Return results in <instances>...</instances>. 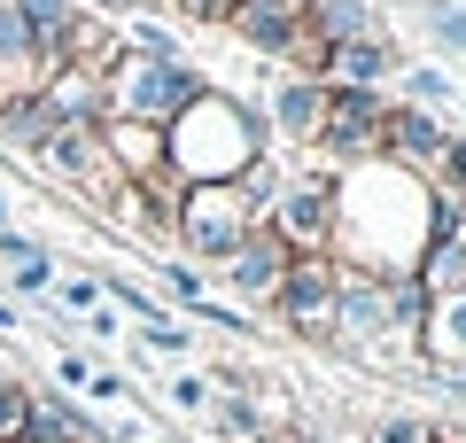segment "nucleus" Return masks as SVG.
Here are the masks:
<instances>
[{
	"label": "nucleus",
	"mask_w": 466,
	"mask_h": 443,
	"mask_svg": "<svg viewBox=\"0 0 466 443\" xmlns=\"http://www.w3.org/2000/svg\"><path fill=\"white\" fill-rule=\"evenodd\" d=\"M435 233V180L366 156V164L334 171V264L366 280H412Z\"/></svg>",
	"instance_id": "1"
},
{
	"label": "nucleus",
	"mask_w": 466,
	"mask_h": 443,
	"mask_svg": "<svg viewBox=\"0 0 466 443\" xmlns=\"http://www.w3.org/2000/svg\"><path fill=\"white\" fill-rule=\"evenodd\" d=\"M272 156V125L249 94H226V86H202L179 117L164 125V164L179 171L187 187H218L241 180V171Z\"/></svg>",
	"instance_id": "2"
},
{
	"label": "nucleus",
	"mask_w": 466,
	"mask_h": 443,
	"mask_svg": "<svg viewBox=\"0 0 466 443\" xmlns=\"http://www.w3.org/2000/svg\"><path fill=\"white\" fill-rule=\"evenodd\" d=\"M420 312L428 295L412 280H366L342 264V295H334V350L342 358H420Z\"/></svg>",
	"instance_id": "3"
},
{
	"label": "nucleus",
	"mask_w": 466,
	"mask_h": 443,
	"mask_svg": "<svg viewBox=\"0 0 466 443\" xmlns=\"http://www.w3.org/2000/svg\"><path fill=\"white\" fill-rule=\"evenodd\" d=\"M101 86H109V117H133V125H171V117H179L210 78H202L187 55H133V47H125V55H116V70H109Z\"/></svg>",
	"instance_id": "4"
},
{
	"label": "nucleus",
	"mask_w": 466,
	"mask_h": 443,
	"mask_svg": "<svg viewBox=\"0 0 466 443\" xmlns=\"http://www.w3.org/2000/svg\"><path fill=\"white\" fill-rule=\"evenodd\" d=\"M257 226V211L241 202V187L233 180H218V187H187L179 195V218H171V242H179V257L187 264H226L233 257V242Z\"/></svg>",
	"instance_id": "5"
},
{
	"label": "nucleus",
	"mask_w": 466,
	"mask_h": 443,
	"mask_svg": "<svg viewBox=\"0 0 466 443\" xmlns=\"http://www.w3.org/2000/svg\"><path fill=\"white\" fill-rule=\"evenodd\" d=\"M334 295H342V264H334L327 249H311V257H288V273H280V288H272L265 312L280 319L288 335L334 350Z\"/></svg>",
	"instance_id": "6"
},
{
	"label": "nucleus",
	"mask_w": 466,
	"mask_h": 443,
	"mask_svg": "<svg viewBox=\"0 0 466 443\" xmlns=\"http://www.w3.org/2000/svg\"><path fill=\"white\" fill-rule=\"evenodd\" d=\"M381 109H389V94L327 86V117H319V132H311V164L350 171V164H366V156H381Z\"/></svg>",
	"instance_id": "7"
},
{
	"label": "nucleus",
	"mask_w": 466,
	"mask_h": 443,
	"mask_svg": "<svg viewBox=\"0 0 466 443\" xmlns=\"http://www.w3.org/2000/svg\"><path fill=\"white\" fill-rule=\"evenodd\" d=\"M265 226L280 233L296 257H311V249H327V257H334V171H327V164L288 171V180H280V202L265 211Z\"/></svg>",
	"instance_id": "8"
},
{
	"label": "nucleus",
	"mask_w": 466,
	"mask_h": 443,
	"mask_svg": "<svg viewBox=\"0 0 466 443\" xmlns=\"http://www.w3.org/2000/svg\"><path fill=\"white\" fill-rule=\"evenodd\" d=\"M288 257H296V249H288L280 233H272L265 218H257V226L241 233V242H233V257L218 264V280H226V288L241 295V304H272V288H280V273H288Z\"/></svg>",
	"instance_id": "9"
},
{
	"label": "nucleus",
	"mask_w": 466,
	"mask_h": 443,
	"mask_svg": "<svg viewBox=\"0 0 466 443\" xmlns=\"http://www.w3.org/2000/svg\"><path fill=\"white\" fill-rule=\"evenodd\" d=\"M443 140L451 125L435 109H412V101H389L381 109V156L404 171H420V180H435V164H443Z\"/></svg>",
	"instance_id": "10"
},
{
	"label": "nucleus",
	"mask_w": 466,
	"mask_h": 443,
	"mask_svg": "<svg viewBox=\"0 0 466 443\" xmlns=\"http://www.w3.org/2000/svg\"><path fill=\"white\" fill-rule=\"evenodd\" d=\"M226 32L241 39L249 55H265V63H280V55H288V39L303 32V0H233Z\"/></svg>",
	"instance_id": "11"
},
{
	"label": "nucleus",
	"mask_w": 466,
	"mask_h": 443,
	"mask_svg": "<svg viewBox=\"0 0 466 443\" xmlns=\"http://www.w3.org/2000/svg\"><path fill=\"white\" fill-rule=\"evenodd\" d=\"M404 63H412V55L397 47V32H381V39H350V47L327 55V86H366V94H389Z\"/></svg>",
	"instance_id": "12"
},
{
	"label": "nucleus",
	"mask_w": 466,
	"mask_h": 443,
	"mask_svg": "<svg viewBox=\"0 0 466 443\" xmlns=\"http://www.w3.org/2000/svg\"><path fill=\"white\" fill-rule=\"evenodd\" d=\"M257 109H265V125L280 132V140H303V148H311L319 117H327V78H296V70H280L272 94L257 101Z\"/></svg>",
	"instance_id": "13"
},
{
	"label": "nucleus",
	"mask_w": 466,
	"mask_h": 443,
	"mask_svg": "<svg viewBox=\"0 0 466 443\" xmlns=\"http://www.w3.org/2000/svg\"><path fill=\"white\" fill-rule=\"evenodd\" d=\"M39 101L55 109V125H109V86L94 78V70H78V63H63V70H47L39 78Z\"/></svg>",
	"instance_id": "14"
},
{
	"label": "nucleus",
	"mask_w": 466,
	"mask_h": 443,
	"mask_svg": "<svg viewBox=\"0 0 466 443\" xmlns=\"http://www.w3.org/2000/svg\"><path fill=\"white\" fill-rule=\"evenodd\" d=\"M47 132H55V109L39 101V86H0V156L32 164L47 148Z\"/></svg>",
	"instance_id": "15"
},
{
	"label": "nucleus",
	"mask_w": 466,
	"mask_h": 443,
	"mask_svg": "<svg viewBox=\"0 0 466 443\" xmlns=\"http://www.w3.org/2000/svg\"><path fill=\"white\" fill-rule=\"evenodd\" d=\"M101 156H109V171L125 187L148 180V171H164V125H133V117H109L101 125Z\"/></svg>",
	"instance_id": "16"
},
{
	"label": "nucleus",
	"mask_w": 466,
	"mask_h": 443,
	"mask_svg": "<svg viewBox=\"0 0 466 443\" xmlns=\"http://www.w3.org/2000/svg\"><path fill=\"white\" fill-rule=\"evenodd\" d=\"M303 24H311L327 47H350V39H381V8L373 0H303Z\"/></svg>",
	"instance_id": "17"
},
{
	"label": "nucleus",
	"mask_w": 466,
	"mask_h": 443,
	"mask_svg": "<svg viewBox=\"0 0 466 443\" xmlns=\"http://www.w3.org/2000/svg\"><path fill=\"white\" fill-rule=\"evenodd\" d=\"M420 358L428 366H466V295H435L420 312Z\"/></svg>",
	"instance_id": "18"
},
{
	"label": "nucleus",
	"mask_w": 466,
	"mask_h": 443,
	"mask_svg": "<svg viewBox=\"0 0 466 443\" xmlns=\"http://www.w3.org/2000/svg\"><path fill=\"white\" fill-rule=\"evenodd\" d=\"M202 420H210L218 443H249V436H265V412H257V397H226V389H218Z\"/></svg>",
	"instance_id": "19"
},
{
	"label": "nucleus",
	"mask_w": 466,
	"mask_h": 443,
	"mask_svg": "<svg viewBox=\"0 0 466 443\" xmlns=\"http://www.w3.org/2000/svg\"><path fill=\"white\" fill-rule=\"evenodd\" d=\"M397 86H404V101H412V109H451V101H459V78H451L443 63H404Z\"/></svg>",
	"instance_id": "20"
},
{
	"label": "nucleus",
	"mask_w": 466,
	"mask_h": 443,
	"mask_svg": "<svg viewBox=\"0 0 466 443\" xmlns=\"http://www.w3.org/2000/svg\"><path fill=\"white\" fill-rule=\"evenodd\" d=\"M358 443H443V420H428V412H381V420H366Z\"/></svg>",
	"instance_id": "21"
},
{
	"label": "nucleus",
	"mask_w": 466,
	"mask_h": 443,
	"mask_svg": "<svg viewBox=\"0 0 466 443\" xmlns=\"http://www.w3.org/2000/svg\"><path fill=\"white\" fill-rule=\"evenodd\" d=\"M94 280H101V304H125L140 327H156V319H164V304H156L148 280H133V273H94Z\"/></svg>",
	"instance_id": "22"
},
{
	"label": "nucleus",
	"mask_w": 466,
	"mask_h": 443,
	"mask_svg": "<svg viewBox=\"0 0 466 443\" xmlns=\"http://www.w3.org/2000/svg\"><path fill=\"white\" fill-rule=\"evenodd\" d=\"M47 304H55L63 319H94V312H101V280H94V273H55Z\"/></svg>",
	"instance_id": "23"
},
{
	"label": "nucleus",
	"mask_w": 466,
	"mask_h": 443,
	"mask_svg": "<svg viewBox=\"0 0 466 443\" xmlns=\"http://www.w3.org/2000/svg\"><path fill=\"white\" fill-rule=\"evenodd\" d=\"M32 436V381L0 374V443H24Z\"/></svg>",
	"instance_id": "24"
},
{
	"label": "nucleus",
	"mask_w": 466,
	"mask_h": 443,
	"mask_svg": "<svg viewBox=\"0 0 466 443\" xmlns=\"http://www.w3.org/2000/svg\"><path fill=\"white\" fill-rule=\"evenodd\" d=\"M420 32H428L443 55H466V8H451V0H428V8H420Z\"/></svg>",
	"instance_id": "25"
},
{
	"label": "nucleus",
	"mask_w": 466,
	"mask_h": 443,
	"mask_svg": "<svg viewBox=\"0 0 466 443\" xmlns=\"http://www.w3.org/2000/svg\"><path fill=\"white\" fill-rule=\"evenodd\" d=\"M280 180H288V171H280V164H272V156H257V164H249V171H241V180H233V187H241V202H249V211H257V218H265V211H272V202H280Z\"/></svg>",
	"instance_id": "26"
},
{
	"label": "nucleus",
	"mask_w": 466,
	"mask_h": 443,
	"mask_svg": "<svg viewBox=\"0 0 466 443\" xmlns=\"http://www.w3.org/2000/svg\"><path fill=\"white\" fill-rule=\"evenodd\" d=\"M156 280H164V295H171V304H202V295H210L202 264H187V257H156Z\"/></svg>",
	"instance_id": "27"
},
{
	"label": "nucleus",
	"mask_w": 466,
	"mask_h": 443,
	"mask_svg": "<svg viewBox=\"0 0 466 443\" xmlns=\"http://www.w3.org/2000/svg\"><path fill=\"white\" fill-rule=\"evenodd\" d=\"M125 47L133 55H179V32L156 24V16H125Z\"/></svg>",
	"instance_id": "28"
},
{
	"label": "nucleus",
	"mask_w": 466,
	"mask_h": 443,
	"mask_svg": "<svg viewBox=\"0 0 466 443\" xmlns=\"http://www.w3.org/2000/svg\"><path fill=\"white\" fill-rule=\"evenodd\" d=\"M187 312H195L202 327H218V335H241V343L257 335V312H233V304H218V295H202V304H187Z\"/></svg>",
	"instance_id": "29"
},
{
	"label": "nucleus",
	"mask_w": 466,
	"mask_h": 443,
	"mask_svg": "<svg viewBox=\"0 0 466 443\" xmlns=\"http://www.w3.org/2000/svg\"><path fill=\"white\" fill-rule=\"evenodd\" d=\"M187 343H195V335H187L179 319H156V327H140V358H187Z\"/></svg>",
	"instance_id": "30"
},
{
	"label": "nucleus",
	"mask_w": 466,
	"mask_h": 443,
	"mask_svg": "<svg viewBox=\"0 0 466 443\" xmlns=\"http://www.w3.org/2000/svg\"><path fill=\"white\" fill-rule=\"evenodd\" d=\"M435 195H459L466 202V132L443 140V164H435Z\"/></svg>",
	"instance_id": "31"
},
{
	"label": "nucleus",
	"mask_w": 466,
	"mask_h": 443,
	"mask_svg": "<svg viewBox=\"0 0 466 443\" xmlns=\"http://www.w3.org/2000/svg\"><path fill=\"white\" fill-rule=\"evenodd\" d=\"M164 397H171V405H179V412H195V420H202V412H210V381H202V374H164Z\"/></svg>",
	"instance_id": "32"
},
{
	"label": "nucleus",
	"mask_w": 466,
	"mask_h": 443,
	"mask_svg": "<svg viewBox=\"0 0 466 443\" xmlns=\"http://www.w3.org/2000/svg\"><path fill=\"white\" fill-rule=\"evenodd\" d=\"M171 16H179V24H195V32H226L233 0H171Z\"/></svg>",
	"instance_id": "33"
},
{
	"label": "nucleus",
	"mask_w": 466,
	"mask_h": 443,
	"mask_svg": "<svg viewBox=\"0 0 466 443\" xmlns=\"http://www.w3.org/2000/svg\"><path fill=\"white\" fill-rule=\"evenodd\" d=\"M39 257H47V242H39V233L0 226V264H39Z\"/></svg>",
	"instance_id": "34"
},
{
	"label": "nucleus",
	"mask_w": 466,
	"mask_h": 443,
	"mask_svg": "<svg viewBox=\"0 0 466 443\" xmlns=\"http://www.w3.org/2000/svg\"><path fill=\"white\" fill-rule=\"evenodd\" d=\"M86 381H94V350H63V358H55V389H70V397H78Z\"/></svg>",
	"instance_id": "35"
},
{
	"label": "nucleus",
	"mask_w": 466,
	"mask_h": 443,
	"mask_svg": "<svg viewBox=\"0 0 466 443\" xmlns=\"http://www.w3.org/2000/svg\"><path fill=\"white\" fill-rule=\"evenodd\" d=\"M86 397H94V405H133V381H125V374H101V366H94Z\"/></svg>",
	"instance_id": "36"
},
{
	"label": "nucleus",
	"mask_w": 466,
	"mask_h": 443,
	"mask_svg": "<svg viewBox=\"0 0 466 443\" xmlns=\"http://www.w3.org/2000/svg\"><path fill=\"white\" fill-rule=\"evenodd\" d=\"M24 335V312H16V295H0V343H16Z\"/></svg>",
	"instance_id": "37"
},
{
	"label": "nucleus",
	"mask_w": 466,
	"mask_h": 443,
	"mask_svg": "<svg viewBox=\"0 0 466 443\" xmlns=\"http://www.w3.org/2000/svg\"><path fill=\"white\" fill-rule=\"evenodd\" d=\"M249 443H288V436H249Z\"/></svg>",
	"instance_id": "38"
},
{
	"label": "nucleus",
	"mask_w": 466,
	"mask_h": 443,
	"mask_svg": "<svg viewBox=\"0 0 466 443\" xmlns=\"http://www.w3.org/2000/svg\"><path fill=\"white\" fill-rule=\"evenodd\" d=\"M459 109H466V86H459Z\"/></svg>",
	"instance_id": "39"
}]
</instances>
